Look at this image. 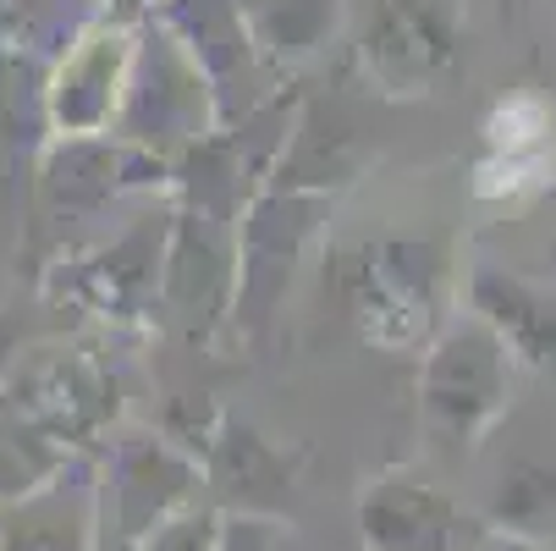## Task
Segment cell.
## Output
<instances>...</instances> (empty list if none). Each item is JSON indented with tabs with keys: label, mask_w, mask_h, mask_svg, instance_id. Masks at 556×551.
<instances>
[{
	"label": "cell",
	"mask_w": 556,
	"mask_h": 551,
	"mask_svg": "<svg viewBox=\"0 0 556 551\" xmlns=\"http://www.w3.org/2000/svg\"><path fill=\"white\" fill-rule=\"evenodd\" d=\"M337 188L308 183L276 161L254 177V188L237 204L231 221V287H226V321L231 326H265L270 314L287 303L298 265L308 243L320 238L326 215L337 210Z\"/></svg>",
	"instance_id": "1"
},
{
	"label": "cell",
	"mask_w": 556,
	"mask_h": 551,
	"mask_svg": "<svg viewBox=\"0 0 556 551\" xmlns=\"http://www.w3.org/2000/svg\"><path fill=\"white\" fill-rule=\"evenodd\" d=\"M452 292L446 249L430 238H369L342 260V298L364 342L375 348H414L435 331Z\"/></svg>",
	"instance_id": "2"
},
{
	"label": "cell",
	"mask_w": 556,
	"mask_h": 551,
	"mask_svg": "<svg viewBox=\"0 0 556 551\" xmlns=\"http://www.w3.org/2000/svg\"><path fill=\"white\" fill-rule=\"evenodd\" d=\"M138 45H143V23L127 12H100L66 34V45L45 66V95H39L50 143H84L116 133Z\"/></svg>",
	"instance_id": "3"
},
{
	"label": "cell",
	"mask_w": 556,
	"mask_h": 551,
	"mask_svg": "<svg viewBox=\"0 0 556 551\" xmlns=\"http://www.w3.org/2000/svg\"><path fill=\"white\" fill-rule=\"evenodd\" d=\"M353 61L380 100H425L463 61V17L452 0H369Z\"/></svg>",
	"instance_id": "4"
},
{
	"label": "cell",
	"mask_w": 556,
	"mask_h": 551,
	"mask_svg": "<svg viewBox=\"0 0 556 551\" xmlns=\"http://www.w3.org/2000/svg\"><path fill=\"white\" fill-rule=\"evenodd\" d=\"M149 23L199 66L204 89L215 100V116H220V133L243 127L260 111L254 89L270 72L254 55L237 0H149Z\"/></svg>",
	"instance_id": "5"
},
{
	"label": "cell",
	"mask_w": 556,
	"mask_h": 551,
	"mask_svg": "<svg viewBox=\"0 0 556 551\" xmlns=\"http://www.w3.org/2000/svg\"><path fill=\"white\" fill-rule=\"evenodd\" d=\"M215 133H220V116H215V100L204 89L199 66L154 23H143V45H138V61H132V84H127L116 138L182 154V149L215 138Z\"/></svg>",
	"instance_id": "6"
},
{
	"label": "cell",
	"mask_w": 556,
	"mask_h": 551,
	"mask_svg": "<svg viewBox=\"0 0 556 551\" xmlns=\"http://www.w3.org/2000/svg\"><path fill=\"white\" fill-rule=\"evenodd\" d=\"M507 391H513V353L480 314H463L430 342L419 398L435 430L473 436L507 403Z\"/></svg>",
	"instance_id": "7"
},
{
	"label": "cell",
	"mask_w": 556,
	"mask_h": 551,
	"mask_svg": "<svg viewBox=\"0 0 556 551\" xmlns=\"http://www.w3.org/2000/svg\"><path fill=\"white\" fill-rule=\"evenodd\" d=\"M161 254H166V226H127L122 238L72 265L66 292L100 314L154 309L161 303Z\"/></svg>",
	"instance_id": "8"
},
{
	"label": "cell",
	"mask_w": 556,
	"mask_h": 551,
	"mask_svg": "<svg viewBox=\"0 0 556 551\" xmlns=\"http://www.w3.org/2000/svg\"><path fill=\"white\" fill-rule=\"evenodd\" d=\"M463 292H468V314H480L507 342L513 359H529V364L556 359V298L551 292H540L534 281L496 271V265H473Z\"/></svg>",
	"instance_id": "9"
},
{
	"label": "cell",
	"mask_w": 556,
	"mask_h": 551,
	"mask_svg": "<svg viewBox=\"0 0 556 551\" xmlns=\"http://www.w3.org/2000/svg\"><path fill=\"white\" fill-rule=\"evenodd\" d=\"M254 55L270 77H292L308 61H320L342 34L348 0H237Z\"/></svg>",
	"instance_id": "10"
},
{
	"label": "cell",
	"mask_w": 556,
	"mask_h": 551,
	"mask_svg": "<svg viewBox=\"0 0 556 551\" xmlns=\"http://www.w3.org/2000/svg\"><path fill=\"white\" fill-rule=\"evenodd\" d=\"M7 348H17V326H12V314L0 309V359H7Z\"/></svg>",
	"instance_id": "11"
}]
</instances>
